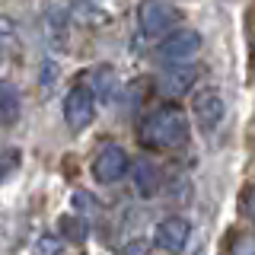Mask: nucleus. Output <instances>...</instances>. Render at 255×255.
<instances>
[{"mask_svg": "<svg viewBox=\"0 0 255 255\" xmlns=\"http://www.w3.org/2000/svg\"><path fill=\"white\" fill-rule=\"evenodd\" d=\"M230 255H255V239L252 233H239L230 246Z\"/></svg>", "mask_w": 255, "mask_h": 255, "instance_id": "17", "label": "nucleus"}, {"mask_svg": "<svg viewBox=\"0 0 255 255\" xmlns=\"http://www.w3.org/2000/svg\"><path fill=\"white\" fill-rule=\"evenodd\" d=\"M93 118H96V96L80 80V83H74L64 93V122H67V128L74 134H80L93 125Z\"/></svg>", "mask_w": 255, "mask_h": 255, "instance_id": "4", "label": "nucleus"}, {"mask_svg": "<svg viewBox=\"0 0 255 255\" xmlns=\"http://www.w3.org/2000/svg\"><path fill=\"white\" fill-rule=\"evenodd\" d=\"M195 80H198V67L195 64H185V67H163L156 74V90L169 99H179L195 90Z\"/></svg>", "mask_w": 255, "mask_h": 255, "instance_id": "8", "label": "nucleus"}, {"mask_svg": "<svg viewBox=\"0 0 255 255\" xmlns=\"http://www.w3.org/2000/svg\"><path fill=\"white\" fill-rule=\"evenodd\" d=\"M198 51H201V35L188 26H179L159 42L156 58L163 67H185V64H195Z\"/></svg>", "mask_w": 255, "mask_h": 255, "instance_id": "3", "label": "nucleus"}, {"mask_svg": "<svg viewBox=\"0 0 255 255\" xmlns=\"http://www.w3.org/2000/svg\"><path fill=\"white\" fill-rule=\"evenodd\" d=\"M191 122L179 102H163L150 109L137 125V140L143 150H175L188 143Z\"/></svg>", "mask_w": 255, "mask_h": 255, "instance_id": "1", "label": "nucleus"}, {"mask_svg": "<svg viewBox=\"0 0 255 255\" xmlns=\"http://www.w3.org/2000/svg\"><path fill=\"white\" fill-rule=\"evenodd\" d=\"M128 169H131V156H128L125 147H118V143H106L90 163V172L99 185H115V182H122L128 175Z\"/></svg>", "mask_w": 255, "mask_h": 255, "instance_id": "5", "label": "nucleus"}, {"mask_svg": "<svg viewBox=\"0 0 255 255\" xmlns=\"http://www.w3.org/2000/svg\"><path fill=\"white\" fill-rule=\"evenodd\" d=\"M90 86V93L96 96V102H112V99H118V93H122V80H118V74L112 67H96L93 70V83H86Z\"/></svg>", "mask_w": 255, "mask_h": 255, "instance_id": "11", "label": "nucleus"}, {"mask_svg": "<svg viewBox=\"0 0 255 255\" xmlns=\"http://www.w3.org/2000/svg\"><path fill=\"white\" fill-rule=\"evenodd\" d=\"M19 163H22L19 147H6V150H0V182L10 179V175L19 169Z\"/></svg>", "mask_w": 255, "mask_h": 255, "instance_id": "15", "label": "nucleus"}, {"mask_svg": "<svg viewBox=\"0 0 255 255\" xmlns=\"http://www.w3.org/2000/svg\"><path fill=\"white\" fill-rule=\"evenodd\" d=\"M128 172H134L131 179H134V185H137V191L143 198H150V195H156L159 185H163V175H159V166L153 163V159H147V156H140V159H134V166Z\"/></svg>", "mask_w": 255, "mask_h": 255, "instance_id": "9", "label": "nucleus"}, {"mask_svg": "<svg viewBox=\"0 0 255 255\" xmlns=\"http://www.w3.org/2000/svg\"><path fill=\"white\" fill-rule=\"evenodd\" d=\"M19 51V29L10 16H0V54H16Z\"/></svg>", "mask_w": 255, "mask_h": 255, "instance_id": "13", "label": "nucleus"}, {"mask_svg": "<svg viewBox=\"0 0 255 255\" xmlns=\"http://www.w3.org/2000/svg\"><path fill=\"white\" fill-rule=\"evenodd\" d=\"M19 115H22V93L10 80H0V128L16 125Z\"/></svg>", "mask_w": 255, "mask_h": 255, "instance_id": "10", "label": "nucleus"}, {"mask_svg": "<svg viewBox=\"0 0 255 255\" xmlns=\"http://www.w3.org/2000/svg\"><path fill=\"white\" fill-rule=\"evenodd\" d=\"M239 207H243V214H246V217H252V185H246V188H243Z\"/></svg>", "mask_w": 255, "mask_h": 255, "instance_id": "18", "label": "nucleus"}, {"mask_svg": "<svg viewBox=\"0 0 255 255\" xmlns=\"http://www.w3.org/2000/svg\"><path fill=\"white\" fill-rule=\"evenodd\" d=\"M61 249H64V243L58 236H42L32 246V255H61Z\"/></svg>", "mask_w": 255, "mask_h": 255, "instance_id": "16", "label": "nucleus"}, {"mask_svg": "<svg viewBox=\"0 0 255 255\" xmlns=\"http://www.w3.org/2000/svg\"><path fill=\"white\" fill-rule=\"evenodd\" d=\"M45 32L51 48H58V51L67 48V10L64 6H48L45 10Z\"/></svg>", "mask_w": 255, "mask_h": 255, "instance_id": "12", "label": "nucleus"}, {"mask_svg": "<svg viewBox=\"0 0 255 255\" xmlns=\"http://www.w3.org/2000/svg\"><path fill=\"white\" fill-rule=\"evenodd\" d=\"M61 236L74 239V243H86V236H90V230H86V220L83 217H61Z\"/></svg>", "mask_w": 255, "mask_h": 255, "instance_id": "14", "label": "nucleus"}, {"mask_svg": "<svg viewBox=\"0 0 255 255\" xmlns=\"http://www.w3.org/2000/svg\"><path fill=\"white\" fill-rule=\"evenodd\" d=\"M223 115H227V102H223L220 90H214V86H204V90H198L191 96V118L198 122L201 131H217Z\"/></svg>", "mask_w": 255, "mask_h": 255, "instance_id": "6", "label": "nucleus"}, {"mask_svg": "<svg viewBox=\"0 0 255 255\" xmlns=\"http://www.w3.org/2000/svg\"><path fill=\"white\" fill-rule=\"evenodd\" d=\"M153 239H156L159 249L179 255V252L188 246V239H191V220H188V217H179V214H172V217H163V220L156 223Z\"/></svg>", "mask_w": 255, "mask_h": 255, "instance_id": "7", "label": "nucleus"}, {"mask_svg": "<svg viewBox=\"0 0 255 255\" xmlns=\"http://www.w3.org/2000/svg\"><path fill=\"white\" fill-rule=\"evenodd\" d=\"M137 26L143 38H153V42H163L169 32H175L182 26V13L175 3H166V0H147V3L137 6Z\"/></svg>", "mask_w": 255, "mask_h": 255, "instance_id": "2", "label": "nucleus"}]
</instances>
